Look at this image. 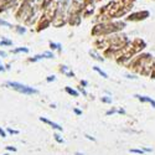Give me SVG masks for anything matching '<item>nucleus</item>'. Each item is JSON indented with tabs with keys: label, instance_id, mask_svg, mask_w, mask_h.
Listing matches in <instances>:
<instances>
[{
	"label": "nucleus",
	"instance_id": "obj_1",
	"mask_svg": "<svg viewBox=\"0 0 155 155\" xmlns=\"http://www.w3.org/2000/svg\"><path fill=\"white\" fill-rule=\"evenodd\" d=\"M125 26V22L122 21H114V22H104L97 25V26L93 29L92 35L98 36V35H104V34H110V32H115L118 30H122Z\"/></svg>",
	"mask_w": 155,
	"mask_h": 155
},
{
	"label": "nucleus",
	"instance_id": "obj_2",
	"mask_svg": "<svg viewBox=\"0 0 155 155\" xmlns=\"http://www.w3.org/2000/svg\"><path fill=\"white\" fill-rule=\"evenodd\" d=\"M6 86L9 88H12L15 91L22 93V94H28V96H31V94H37L38 91L32 87H29L26 84H22V83H19V82H11V81H8L6 82Z\"/></svg>",
	"mask_w": 155,
	"mask_h": 155
},
{
	"label": "nucleus",
	"instance_id": "obj_3",
	"mask_svg": "<svg viewBox=\"0 0 155 155\" xmlns=\"http://www.w3.org/2000/svg\"><path fill=\"white\" fill-rule=\"evenodd\" d=\"M34 14V8H32V4L30 0H25V2L21 4L18 14H16V18L19 20H28L29 18H31Z\"/></svg>",
	"mask_w": 155,
	"mask_h": 155
},
{
	"label": "nucleus",
	"instance_id": "obj_4",
	"mask_svg": "<svg viewBox=\"0 0 155 155\" xmlns=\"http://www.w3.org/2000/svg\"><path fill=\"white\" fill-rule=\"evenodd\" d=\"M148 16H149V12L148 11H139V12H134V14L129 15L128 20H130V21H138V20H143V19H145Z\"/></svg>",
	"mask_w": 155,
	"mask_h": 155
},
{
	"label": "nucleus",
	"instance_id": "obj_5",
	"mask_svg": "<svg viewBox=\"0 0 155 155\" xmlns=\"http://www.w3.org/2000/svg\"><path fill=\"white\" fill-rule=\"evenodd\" d=\"M135 98H138L140 102H143V103H150V104L153 106V108H155V101L154 99H151L150 97H147V96H139V94H135L134 96Z\"/></svg>",
	"mask_w": 155,
	"mask_h": 155
},
{
	"label": "nucleus",
	"instance_id": "obj_6",
	"mask_svg": "<svg viewBox=\"0 0 155 155\" xmlns=\"http://www.w3.org/2000/svg\"><path fill=\"white\" fill-rule=\"evenodd\" d=\"M40 120L44 122V123H46V124H48L50 127H52L54 129H56V130H62V127H60L57 123H55V122H52V120H48V119L45 118V117H41Z\"/></svg>",
	"mask_w": 155,
	"mask_h": 155
},
{
	"label": "nucleus",
	"instance_id": "obj_7",
	"mask_svg": "<svg viewBox=\"0 0 155 155\" xmlns=\"http://www.w3.org/2000/svg\"><path fill=\"white\" fill-rule=\"evenodd\" d=\"M52 57H54V54H52V52H44L42 55H37V56H35V57L31 58L30 61H31V62H35V61L41 60V58H52Z\"/></svg>",
	"mask_w": 155,
	"mask_h": 155
},
{
	"label": "nucleus",
	"instance_id": "obj_8",
	"mask_svg": "<svg viewBox=\"0 0 155 155\" xmlns=\"http://www.w3.org/2000/svg\"><path fill=\"white\" fill-rule=\"evenodd\" d=\"M61 72H62L63 74H66L67 77H74V73H73L72 71H70L67 66H61Z\"/></svg>",
	"mask_w": 155,
	"mask_h": 155
},
{
	"label": "nucleus",
	"instance_id": "obj_9",
	"mask_svg": "<svg viewBox=\"0 0 155 155\" xmlns=\"http://www.w3.org/2000/svg\"><path fill=\"white\" fill-rule=\"evenodd\" d=\"M89 54H91V56H92L93 58H96L97 61H102V62L104 61V58H103V57H101V56H99V55L96 52V51H92V50H91V51H89Z\"/></svg>",
	"mask_w": 155,
	"mask_h": 155
},
{
	"label": "nucleus",
	"instance_id": "obj_10",
	"mask_svg": "<svg viewBox=\"0 0 155 155\" xmlns=\"http://www.w3.org/2000/svg\"><path fill=\"white\" fill-rule=\"evenodd\" d=\"M66 92H67L68 94L73 96V97H78V92L74 91V89H73V88H71V87H66Z\"/></svg>",
	"mask_w": 155,
	"mask_h": 155
},
{
	"label": "nucleus",
	"instance_id": "obj_11",
	"mask_svg": "<svg viewBox=\"0 0 155 155\" xmlns=\"http://www.w3.org/2000/svg\"><path fill=\"white\" fill-rule=\"evenodd\" d=\"M0 45L2 46H11L12 45V42L10 41V40H8V38H0Z\"/></svg>",
	"mask_w": 155,
	"mask_h": 155
},
{
	"label": "nucleus",
	"instance_id": "obj_12",
	"mask_svg": "<svg viewBox=\"0 0 155 155\" xmlns=\"http://www.w3.org/2000/svg\"><path fill=\"white\" fill-rule=\"evenodd\" d=\"M93 70H94L96 72H98V73H99V74L103 77V78H108V74H107L106 72H103V71H102L99 67H93Z\"/></svg>",
	"mask_w": 155,
	"mask_h": 155
},
{
	"label": "nucleus",
	"instance_id": "obj_13",
	"mask_svg": "<svg viewBox=\"0 0 155 155\" xmlns=\"http://www.w3.org/2000/svg\"><path fill=\"white\" fill-rule=\"evenodd\" d=\"M9 4V0H0V11H3V9H5Z\"/></svg>",
	"mask_w": 155,
	"mask_h": 155
},
{
	"label": "nucleus",
	"instance_id": "obj_14",
	"mask_svg": "<svg viewBox=\"0 0 155 155\" xmlns=\"http://www.w3.org/2000/svg\"><path fill=\"white\" fill-rule=\"evenodd\" d=\"M12 52H14V54H18V52H29V50H28L26 47H20V48L14 50Z\"/></svg>",
	"mask_w": 155,
	"mask_h": 155
},
{
	"label": "nucleus",
	"instance_id": "obj_15",
	"mask_svg": "<svg viewBox=\"0 0 155 155\" xmlns=\"http://www.w3.org/2000/svg\"><path fill=\"white\" fill-rule=\"evenodd\" d=\"M54 137H55V140L57 141V143H61V144H62L63 141H64V140H63V139L61 138V135H60V134H57V133H56V134H55Z\"/></svg>",
	"mask_w": 155,
	"mask_h": 155
},
{
	"label": "nucleus",
	"instance_id": "obj_16",
	"mask_svg": "<svg viewBox=\"0 0 155 155\" xmlns=\"http://www.w3.org/2000/svg\"><path fill=\"white\" fill-rule=\"evenodd\" d=\"M129 151L133 153V154H140V155H141V154L144 153V149H141V150H140V149H130Z\"/></svg>",
	"mask_w": 155,
	"mask_h": 155
},
{
	"label": "nucleus",
	"instance_id": "obj_17",
	"mask_svg": "<svg viewBox=\"0 0 155 155\" xmlns=\"http://www.w3.org/2000/svg\"><path fill=\"white\" fill-rule=\"evenodd\" d=\"M102 102H104V103H112V98L110 97H102Z\"/></svg>",
	"mask_w": 155,
	"mask_h": 155
},
{
	"label": "nucleus",
	"instance_id": "obj_18",
	"mask_svg": "<svg viewBox=\"0 0 155 155\" xmlns=\"http://www.w3.org/2000/svg\"><path fill=\"white\" fill-rule=\"evenodd\" d=\"M0 25H4V26H8V28H12L11 24H9V22H6L4 20H0Z\"/></svg>",
	"mask_w": 155,
	"mask_h": 155
},
{
	"label": "nucleus",
	"instance_id": "obj_19",
	"mask_svg": "<svg viewBox=\"0 0 155 155\" xmlns=\"http://www.w3.org/2000/svg\"><path fill=\"white\" fill-rule=\"evenodd\" d=\"M8 133H10V134H19V130H15V129L8 128Z\"/></svg>",
	"mask_w": 155,
	"mask_h": 155
},
{
	"label": "nucleus",
	"instance_id": "obj_20",
	"mask_svg": "<svg viewBox=\"0 0 155 155\" xmlns=\"http://www.w3.org/2000/svg\"><path fill=\"white\" fill-rule=\"evenodd\" d=\"M50 46H51V48H61V45H58V44H54V42H51Z\"/></svg>",
	"mask_w": 155,
	"mask_h": 155
},
{
	"label": "nucleus",
	"instance_id": "obj_21",
	"mask_svg": "<svg viewBox=\"0 0 155 155\" xmlns=\"http://www.w3.org/2000/svg\"><path fill=\"white\" fill-rule=\"evenodd\" d=\"M115 112H118V110H117V109H114V108H112V109H109V110H108L106 114H107V115H110V114H114Z\"/></svg>",
	"mask_w": 155,
	"mask_h": 155
},
{
	"label": "nucleus",
	"instance_id": "obj_22",
	"mask_svg": "<svg viewBox=\"0 0 155 155\" xmlns=\"http://www.w3.org/2000/svg\"><path fill=\"white\" fill-rule=\"evenodd\" d=\"M0 137H3V138L6 137V133H5V130H4L3 128H0Z\"/></svg>",
	"mask_w": 155,
	"mask_h": 155
},
{
	"label": "nucleus",
	"instance_id": "obj_23",
	"mask_svg": "<svg viewBox=\"0 0 155 155\" xmlns=\"http://www.w3.org/2000/svg\"><path fill=\"white\" fill-rule=\"evenodd\" d=\"M55 80H56L55 76H48V77H47V82H52V81H55Z\"/></svg>",
	"mask_w": 155,
	"mask_h": 155
},
{
	"label": "nucleus",
	"instance_id": "obj_24",
	"mask_svg": "<svg viewBox=\"0 0 155 155\" xmlns=\"http://www.w3.org/2000/svg\"><path fill=\"white\" fill-rule=\"evenodd\" d=\"M16 30H18V32H19V34H24L25 31H26L24 28H20V26H18V29H16Z\"/></svg>",
	"mask_w": 155,
	"mask_h": 155
},
{
	"label": "nucleus",
	"instance_id": "obj_25",
	"mask_svg": "<svg viewBox=\"0 0 155 155\" xmlns=\"http://www.w3.org/2000/svg\"><path fill=\"white\" fill-rule=\"evenodd\" d=\"M73 112L77 114V115H82V110H80V109H77V108H74L73 109Z\"/></svg>",
	"mask_w": 155,
	"mask_h": 155
},
{
	"label": "nucleus",
	"instance_id": "obj_26",
	"mask_svg": "<svg viewBox=\"0 0 155 155\" xmlns=\"http://www.w3.org/2000/svg\"><path fill=\"white\" fill-rule=\"evenodd\" d=\"M6 149L9 151H16V148H14V147H6Z\"/></svg>",
	"mask_w": 155,
	"mask_h": 155
},
{
	"label": "nucleus",
	"instance_id": "obj_27",
	"mask_svg": "<svg viewBox=\"0 0 155 155\" xmlns=\"http://www.w3.org/2000/svg\"><path fill=\"white\" fill-rule=\"evenodd\" d=\"M51 2H52V0H44V6H47Z\"/></svg>",
	"mask_w": 155,
	"mask_h": 155
},
{
	"label": "nucleus",
	"instance_id": "obj_28",
	"mask_svg": "<svg viewBox=\"0 0 155 155\" xmlns=\"http://www.w3.org/2000/svg\"><path fill=\"white\" fill-rule=\"evenodd\" d=\"M84 137H86V138H87V139H89V140H92V141H94V140H96V139H94V138H93V137H91V135H88V134H86V135H84Z\"/></svg>",
	"mask_w": 155,
	"mask_h": 155
},
{
	"label": "nucleus",
	"instance_id": "obj_29",
	"mask_svg": "<svg viewBox=\"0 0 155 155\" xmlns=\"http://www.w3.org/2000/svg\"><path fill=\"white\" fill-rule=\"evenodd\" d=\"M78 89H80V92H82V93H83V94H84V96H87V92H86V91H84V89H83V88H82V87H80V88H78Z\"/></svg>",
	"mask_w": 155,
	"mask_h": 155
},
{
	"label": "nucleus",
	"instance_id": "obj_30",
	"mask_svg": "<svg viewBox=\"0 0 155 155\" xmlns=\"http://www.w3.org/2000/svg\"><path fill=\"white\" fill-rule=\"evenodd\" d=\"M151 77H154V78H155V66L153 67V73H151Z\"/></svg>",
	"mask_w": 155,
	"mask_h": 155
},
{
	"label": "nucleus",
	"instance_id": "obj_31",
	"mask_svg": "<svg viewBox=\"0 0 155 155\" xmlns=\"http://www.w3.org/2000/svg\"><path fill=\"white\" fill-rule=\"evenodd\" d=\"M118 113H120V114H124V113H125V110L120 108V109H118Z\"/></svg>",
	"mask_w": 155,
	"mask_h": 155
},
{
	"label": "nucleus",
	"instance_id": "obj_32",
	"mask_svg": "<svg viewBox=\"0 0 155 155\" xmlns=\"http://www.w3.org/2000/svg\"><path fill=\"white\" fill-rule=\"evenodd\" d=\"M81 83H82V86H87V84H88L87 81H81Z\"/></svg>",
	"mask_w": 155,
	"mask_h": 155
},
{
	"label": "nucleus",
	"instance_id": "obj_33",
	"mask_svg": "<svg viewBox=\"0 0 155 155\" xmlns=\"http://www.w3.org/2000/svg\"><path fill=\"white\" fill-rule=\"evenodd\" d=\"M127 77H128V78H137V77H134V76H132V74H127Z\"/></svg>",
	"mask_w": 155,
	"mask_h": 155
},
{
	"label": "nucleus",
	"instance_id": "obj_34",
	"mask_svg": "<svg viewBox=\"0 0 155 155\" xmlns=\"http://www.w3.org/2000/svg\"><path fill=\"white\" fill-rule=\"evenodd\" d=\"M0 56H3V57H5V56H6V54H5V52H3V51H0Z\"/></svg>",
	"mask_w": 155,
	"mask_h": 155
},
{
	"label": "nucleus",
	"instance_id": "obj_35",
	"mask_svg": "<svg viewBox=\"0 0 155 155\" xmlns=\"http://www.w3.org/2000/svg\"><path fill=\"white\" fill-rule=\"evenodd\" d=\"M144 151H148V153H150V151H151V149H149V148H144Z\"/></svg>",
	"mask_w": 155,
	"mask_h": 155
},
{
	"label": "nucleus",
	"instance_id": "obj_36",
	"mask_svg": "<svg viewBox=\"0 0 155 155\" xmlns=\"http://www.w3.org/2000/svg\"><path fill=\"white\" fill-rule=\"evenodd\" d=\"M4 70H5V68H4L3 66H2V64H0V71H4Z\"/></svg>",
	"mask_w": 155,
	"mask_h": 155
},
{
	"label": "nucleus",
	"instance_id": "obj_37",
	"mask_svg": "<svg viewBox=\"0 0 155 155\" xmlns=\"http://www.w3.org/2000/svg\"><path fill=\"white\" fill-rule=\"evenodd\" d=\"M74 155H83V154H81V153H76Z\"/></svg>",
	"mask_w": 155,
	"mask_h": 155
},
{
	"label": "nucleus",
	"instance_id": "obj_38",
	"mask_svg": "<svg viewBox=\"0 0 155 155\" xmlns=\"http://www.w3.org/2000/svg\"><path fill=\"white\" fill-rule=\"evenodd\" d=\"M4 155H8V154H4Z\"/></svg>",
	"mask_w": 155,
	"mask_h": 155
}]
</instances>
